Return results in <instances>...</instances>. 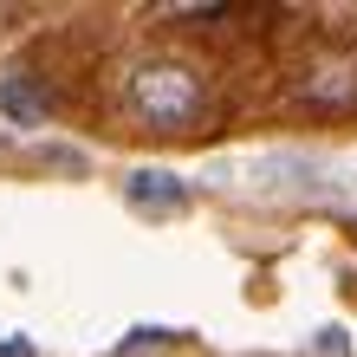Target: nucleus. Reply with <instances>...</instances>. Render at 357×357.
<instances>
[{"label":"nucleus","mask_w":357,"mask_h":357,"mask_svg":"<svg viewBox=\"0 0 357 357\" xmlns=\"http://www.w3.org/2000/svg\"><path fill=\"white\" fill-rule=\"evenodd\" d=\"M0 357H33V344H26V338H7V344H0Z\"/></svg>","instance_id":"423d86ee"},{"label":"nucleus","mask_w":357,"mask_h":357,"mask_svg":"<svg viewBox=\"0 0 357 357\" xmlns=\"http://www.w3.org/2000/svg\"><path fill=\"white\" fill-rule=\"evenodd\" d=\"M123 202L137 215H182L188 208V182L176 169H130L123 176Z\"/></svg>","instance_id":"f03ea898"},{"label":"nucleus","mask_w":357,"mask_h":357,"mask_svg":"<svg viewBox=\"0 0 357 357\" xmlns=\"http://www.w3.org/2000/svg\"><path fill=\"white\" fill-rule=\"evenodd\" d=\"M319 357H344V338H338V331H319Z\"/></svg>","instance_id":"39448f33"},{"label":"nucleus","mask_w":357,"mask_h":357,"mask_svg":"<svg viewBox=\"0 0 357 357\" xmlns=\"http://www.w3.org/2000/svg\"><path fill=\"white\" fill-rule=\"evenodd\" d=\"M344 188H351V195H357V169H351V182H344Z\"/></svg>","instance_id":"0eeeda50"},{"label":"nucleus","mask_w":357,"mask_h":357,"mask_svg":"<svg viewBox=\"0 0 357 357\" xmlns=\"http://www.w3.org/2000/svg\"><path fill=\"white\" fill-rule=\"evenodd\" d=\"M351 91H357L351 72H331V78H312V85H305V98H319V104H325V98L338 104V98H351Z\"/></svg>","instance_id":"20e7f679"},{"label":"nucleus","mask_w":357,"mask_h":357,"mask_svg":"<svg viewBox=\"0 0 357 357\" xmlns=\"http://www.w3.org/2000/svg\"><path fill=\"white\" fill-rule=\"evenodd\" d=\"M123 98H130V111L143 123H156V130H182V123L202 117V78L182 66V59H143V66H130V78H123Z\"/></svg>","instance_id":"f257e3e1"},{"label":"nucleus","mask_w":357,"mask_h":357,"mask_svg":"<svg viewBox=\"0 0 357 357\" xmlns=\"http://www.w3.org/2000/svg\"><path fill=\"white\" fill-rule=\"evenodd\" d=\"M46 111H52V104H46V91H39L33 85V78H0V117H7V123H26V130H33V123H46Z\"/></svg>","instance_id":"7ed1b4c3"}]
</instances>
